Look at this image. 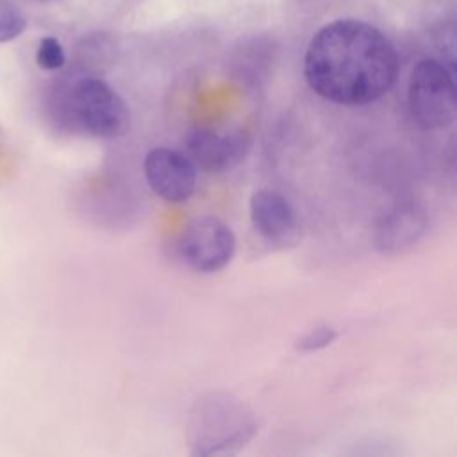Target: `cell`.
<instances>
[{"label":"cell","mask_w":457,"mask_h":457,"mask_svg":"<svg viewBox=\"0 0 457 457\" xmlns=\"http://www.w3.org/2000/svg\"><path fill=\"white\" fill-rule=\"evenodd\" d=\"M180 255L196 271L212 273L225 268L236 252V236L214 216L191 220L179 241Z\"/></svg>","instance_id":"cell-5"},{"label":"cell","mask_w":457,"mask_h":457,"mask_svg":"<svg viewBox=\"0 0 457 457\" xmlns=\"http://www.w3.org/2000/svg\"><path fill=\"white\" fill-rule=\"evenodd\" d=\"M46 112L57 129H82L104 139L120 137L130 127V111L123 98L102 79L89 75L52 87Z\"/></svg>","instance_id":"cell-2"},{"label":"cell","mask_w":457,"mask_h":457,"mask_svg":"<svg viewBox=\"0 0 457 457\" xmlns=\"http://www.w3.org/2000/svg\"><path fill=\"white\" fill-rule=\"evenodd\" d=\"M36 62L41 70H46V71L61 70L66 62V55H64V50H62V45L59 43V39H55L52 36L43 37L37 45Z\"/></svg>","instance_id":"cell-12"},{"label":"cell","mask_w":457,"mask_h":457,"mask_svg":"<svg viewBox=\"0 0 457 457\" xmlns=\"http://www.w3.org/2000/svg\"><path fill=\"white\" fill-rule=\"evenodd\" d=\"M191 452L195 455L232 453L257 432L255 418L228 396H212L198 403L191 420Z\"/></svg>","instance_id":"cell-3"},{"label":"cell","mask_w":457,"mask_h":457,"mask_svg":"<svg viewBox=\"0 0 457 457\" xmlns=\"http://www.w3.org/2000/svg\"><path fill=\"white\" fill-rule=\"evenodd\" d=\"M409 109L416 123L427 130H441L455 121L457 96L450 70L436 61H420L409 79Z\"/></svg>","instance_id":"cell-4"},{"label":"cell","mask_w":457,"mask_h":457,"mask_svg":"<svg viewBox=\"0 0 457 457\" xmlns=\"http://www.w3.org/2000/svg\"><path fill=\"white\" fill-rule=\"evenodd\" d=\"M425 211L412 202L391 207L375 227V245L384 252H393L412 245L425 230Z\"/></svg>","instance_id":"cell-9"},{"label":"cell","mask_w":457,"mask_h":457,"mask_svg":"<svg viewBox=\"0 0 457 457\" xmlns=\"http://www.w3.org/2000/svg\"><path fill=\"white\" fill-rule=\"evenodd\" d=\"M27 27L23 12L9 0H0V43L16 39Z\"/></svg>","instance_id":"cell-11"},{"label":"cell","mask_w":457,"mask_h":457,"mask_svg":"<svg viewBox=\"0 0 457 457\" xmlns=\"http://www.w3.org/2000/svg\"><path fill=\"white\" fill-rule=\"evenodd\" d=\"M109 59V43L104 36L95 34L84 37L77 46V64L84 71H98Z\"/></svg>","instance_id":"cell-10"},{"label":"cell","mask_w":457,"mask_h":457,"mask_svg":"<svg viewBox=\"0 0 457 457\" xmlns=\"http://www.w3.org/2000/svg\"><path fill=\"white\" fill-rule=\"evenodd\" d=\"M186 145L196 168L207 173H225L245 159L250 139L245 134H218L196 129L187 136Z\"/></svg>","instance_id":"cell-7"},{"label":"cell","mask_w":457,"mask_h":457,"mask_svg":"<svg viewBox=\"0 0 457 457\" xmlns=\"http://www.w3.org/2000/svg\"><path fill=\"white\" fill-rule=\"evenodd\" d=\"M303 75L321 98L341 105H368L384 96L398 75L393 43L361 20H336L307 45Z\"/></svg>","instance_id":"cell-1"},{"label":"cell","mask_w":457,"mask_h":457,"mask_svg":"<svg viewBox=\"0 0 457 457\" xmlns=\"http://www.w3.org/2000/svg\"><path fill=\"white\" fill-rule=\"evenodd\" d=\"M145 177L155 195L171 204L191 198L196 186V166L187 154L159 146L145 155Z\"/></svg>","instance_id":"cell-6"},{"label":"cell","mask_w":457,"mask_h":457,"mask_svg":"<svg viewBox=\"0 0 457 457\" xmlns=\"http://www.w3.org/2000/svg\"><path fill=\"white\" fill-rule=\"evenodd\" d=\"M437 45H439L441 52L446 55L448 62L453 66V59H455V27H453V23H448L446 27L441 29V32L437 36Z\"/></svg>","instance_id":"cell-14"},{"label":"cell","mask_w":457,"mask_h":457,"mask_svg":"<svg viewBox=\"0 0 457 457\" xmlns=\"http://www.w3.org/2000/svg\"><path fill=\"white\" fill-rule=\"evenodd\" d=\"M250 218L255 230L271 245L293 243L298 221L293 205L277 191L259 189L250 198Z\"/></svg>","instance_id":"cell-8"},{"label":"cell","mask_w":457,"mask_h":457,"mask_svg":"<svg viewBox=\"0 0 457 457\" xmlns=\"http://www.w3.org/2000/svg\"><path fill=\"white\" fill-rule=\"evenodd\" d=\"M336 330L332 327H316L312 330H309L307 334H303L302 337L296 339L295 348L300 352H314L320 348L328 346L334 339H336Z\"/></svg>","instance_id":"cell-13"}]
</instances>
